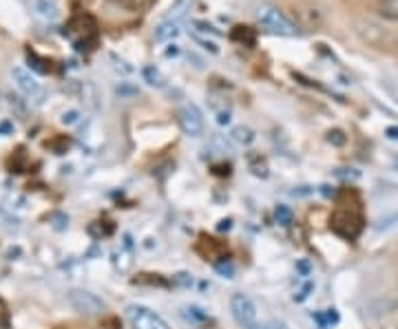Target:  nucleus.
Segmentation results:
<instances>
[{
  "label": "nucleus",
  "mask_w": 398,
  "mask_h": 329,
  "mask_svg": "<svg viewBox=\"0 0 398 329\" xmlns=\"http://www.w3.org/2000/svg\"><path fill=\"white\" fill-rule=\"evenodd\" d=\"M230 312H233V318L237 321L239 327L244 329H255L257 327V305L255 301L246 294H233L230 299Z\"/></svg>",
  "instance_id": "nucleus-4"
},
{
  "label": "nucleus",
  "mask_w": 398,
  "mask_h": 329,
  "mask_svg": "<svg viewBox=\"0 0 398 329\" xmlns=\"http://www.w3.org/2000/svg\"><path fill=\"white\" fill-rule=\"evenodd\" d=\"M195 27H199L202 31H213L215 34V27H211V25H206V23H195Z\"/></svg>",
  "instance_id": "nucleus-27"
},
{
  "label": "nucleus",
  "mask_w": 398,
  "mask_h": 329,
  "mask_svg": "<svg viewBox=\"0 0 398 329\" xmlns=\"http://www.w3.org/2000/svg\"><path fill=\"white\" fill-rule=\"evenodd\" d=\"M217 122H219V124H230V113H228V111H226V113H219V115H217Z\"/></svg>",
  "instance_id": "nucleus-26"
},
{
  "label": "nucleus",
  "mask_w": 398,
  "mask_h": 329,
  "mask_svg": "<svg viewBox=\"0 0 398 329\" xmlns=\"http://www.w3.org/2000/svg\"><path fill=\"white\" fill-rule=\"evenodd\" d=\"M177 34H180V27H177V23H169V20H164V23L155 29V40L166 42V40H173Z\"/></svg>",
  "instance_id": "nucleus-14"
},
{
  "label": "nucleus",
  "mask_w": 398,
  "mask_h": 329,
  "mask_svg": "<svg viewBox=\"0 0 398 329\" xmlns=\"http://www.w3.org/2000/svg\"><path fill=\"white\" fill-rule=\"evenodd\" d=\"M217 272L228 274V279H230V274H233V265H217Z\"/></svg>",
  "instance_id": "nucleus-24"
},
{
  "label": "nucleus",
  "mask_w": 398,
  "mask_h": 329,
  "mask_svg": "<svg viewBox=\"0 0 398 329\" xmlns=\"http://www.w3.org/2000/svg\"><path fill=\"white\" fill-rule=\"evenodd\" d=\"M12 76H14V80H16V87L23 91L29 100H34V102H43L45 100V89L40 87V82L31 76L29 71H25V69H14L12 71Z\"/></svg>",
  "instance_id": "nucleus-8"
},
{
  "label": "nucleus",
  "mask_w": 398,
  "mask_h": 329,
  "mask_svg": "<svg viewBox=\"0 0 398 329\" xmlns=\"http://www.w3.org/2000/svg\"><path fill=\"white\" fill-rule=\"evenodd\" d=\"M38 9L45 18H56V7L47 3V0H38Z\"/></svg>",
  "instance_id": "nucleus-21"
},
{
  "label": "nucleus",
  "mask_w": 398,
  "mask_h": 329,
  "mask_svg": "<svg viewBox=\"0 0 398 329\" xmlns=\"http://www.w3.org/2000/svg\"><path fill=\"white\" fill-rule=\"evenodd\" d=\"M233 140L242 146H248L255 142V131L248 129V126H235L233 129Z\"/></svg>",
  "instance_id": "nucleus-15"
},
{
  "label": "nucleus",
  "mask_w": 398,
  "mask_h": 329,
  "mask_svg": "<svg viewBox=\"0 0 398 329\" xmlns=\"http://www.w3.org/2000/svg\"><path fill=\"white\" fill-rule=\"evenodd\" d=\"M230 40L237 42V45H244L248 49H253L257 45V34L255 29L250 27H244V25H237L233 31H230Z\"/></svg>",
  "instance_id": "nucleus-9"
},
{
  "label": "nucleus",
  "mask_w": 398,
  "mask_h": 329,
  "mask_svg": "<svg viewBox=\"0 0 398 329\" xmlns=\"http://www.w3.org/2000/svg\"><path fill=\"white\" fill-rule=\"evenodd\" d=\"M69 305L78 314H85V316H98L107 310V303L87 290H71L69 292Z\"/></svg>",
  "instance_id": "nucleus-6"
},
{
  "label": "nucleus",
  "mask_w": 398,
  "mask_h": 329,
  "mask_svg": "<svg viewBox=\"0 0 398 329\" xmlns=\"http://www.w3.org/2000/svg\"><path fill=\"white\" fill-rule=\"evenodd\" d=\"M78 120H80V113H78V111H69V113L62 115V122H65V124H76Z\"/></svg>",
  "instance_id": "nucleus-23"
},
{
  "label": "nucleus",
  "mask_w": 398,
  "mask_h": 329,
  "mask_svg": "<svg viewBox=\"0 0 398 329\" xmlns=\"http://www.w3.org/2000/svg\"><path fill=\"white\" fill-rule=\"evenodd\" d=\"M312 290H314V283H312V281L303 283V288L295 294V301H297V303H303V301H306L308 296H310V292H312Z\"/></svg>",
  "instance_id": "nucleus-22"
},
{
  "label": "nucleus",
  "mask_w": 398,
  "mask_h": 329,
  "mask_svg": "<svg viewBox=\"0 0 398 329\" xmlns=\"http://www.w3.org/2000/svg\"><path fill=\"white\" fill-rule=\"evenodd\" d=\"M228 228H230V219L219 221V230H228Z\"/></svg>",
  "instance_id": "nucleus-28"
},
{
  "label": "nucleus",
  "mask_w": 398,
  "mask_h": 329,
  "mask_svg": "<svg viewBox=\"0 0 398 329\" xmlns=\"http://www.w3.org/2000/svg\"><path fill=\"white\" fill-rule=\"evenodd\" d=\"M109 3L120 9H127V12L138 14V12H146V9L153 5V0H109Z\"/></svg>",
  "instance_id": "nucleus-11"
},
{
  "label": "nucleus",
  "mask_w": 398,
  "mask_h": 329,
  "mask_svg": "<svg viewBox=\"0 0 398 329\" xmlns=\"http://www.w3.org/2000/svg\"><path fill=\"white\" fill-rule=\"evenodd\" d=\"M65 34L73 40L80 51H91L98 45V23L91 14H78L76 18H71V23L67 25Z\"/></svg>",
  "instance_id": "nucleus-2"
},
{
  "label": "nucleus",
  "mask_w": 398,
  "mask_h": 329,
  "mask_svg": "<svg viewBox=\"0 0 398 329\" xmlns=\"http://www.w3.org/2000/svg\"><path fill=\"white\" fill-rule=\"evenodd\" d=\"M180 316L186 318V321H188V323H193V325H202V323L208 321V314L202 312V310H199V307H195V305L180 307Z\"/></svg>",
  "instance_id": "nucleus-12"
},
{
  "label": "nucleus",
  "mask_w": 398,
  "mask_h": 329,
  "mask_svg": "<svg viewBox=\"0 0 398 329\" xmlns=\"http://www.w3.org/2000/svg\"><path fill=\"white\" fill-rule=\"evenodd\" d=\"M270 329H284V327H281V325H272Z\"/></svg>",
  "instance_id": "nucleus-29"
},
{
  "label": "nucleus",
  "mask_w": 398,
  "mask_h": 329,
  "mask_svg": "<svg viewBox=\"0 0 398 329\" xmlns=\"http://www.w3.org/2000/svg\"><path fill=\"white\" fill-rule=\"evenodd\" d=\"M142 76H144V80H146V82L151 84V87L162 89L164 84H166V80H164V76L160 73V69H155V67H144Z\"/></svg>",
  "instance_id": "nucleus-16"
},
{
  "label": "nucleus",
  "mask_w": 398,
  "mask_h": 329,
  "mask_svg": "<svg viewBox=\"0 0 398 329\" xmlns=\"http://www.w3.org/2000/svg\"><path fill=\"white\" fill-rule=\"evenodd\" d=\"M385 135L390 137V140H398V126H390V129L385 131Z\"/></svg>",
  "instance_id": "nucleus-25"
},
{
  "label": "nucleus",
  "mask_w": 398,
  "mask_h": 329,
  "mask_svg": "<svg viewBox=\"0 0 398 329\" xmlns=\"http://www.w3.org/2000/svg\"><path fill=\"white\" fill-rule=\"evenodd\" d=\"M186 9H188V0H175L169 9V14H166V20H169V23H177V20L186 14Z\"/></svg>",
  "instance_id": "nucleus-17"
},
{
  "label": "nucleus",
  "mask_w": 398,
  "mask_h": 329,
  "mask_svg": "<svg viewBox=\"0 0 398 329\" xmlns=\"http://www.w3.org/2000/svg\"><path fill=\"white\" fill-rule=\"evenodd\" d=\"M275 219H277V224H281V226H290L292 219H295V215H292V210L288 206H277Z\"/></svg>",
  "instance_id": "nucleus-18"
},
{
  "label": "nucleus",
  "mask_w": 398,
  "mask_h": 329,
  "mask_svg": "<svg viewBox=\"0 0 398 329\" xmlns=\"http://www.w3.org/2000/svg\"><path fill=\"white\" fill-rule=\"evenodd\" d=\"M255 18L261 29H266L268 34H275V36H297L299 29L292 20L277 9L275 5H259Z\"/></svg>",
  "instance_id": "nucleus-1"
},
{
  "label": "nucleus",
  "mask_w": 398,
  "mask_h": 329,
  "mask_svg": "<svg viewBox=\"0 0 398 329\" xmlns=\"http://www.w3.org/2000/svg\"><path fill=\"white\" fill-rule=\"evenodd\" d=\"M330 228H332L334 235H339L341 239L354 241L363 230V217L352 208H339V210L332 212Z\"/></svg>",
  "instance_id": "nucleus-3"
},
{
  "label": "nucleus",
  "mask_w": 398,
  "mask_h": 329,
  "mask_svg": "<svg viewBox=\"0 0 398 329\" xmlns=\"http://www.w3.org/2000/svg\"><path fill=\"white\" fill-rule=\"evenodd\" d=\"M197 248H208V250H204V252H199L206 261H215V259L219 257V254L224 252V246H222V243H217V239H213V237H206V235L199 237Z\"/></svg>",
  "instance_id": "nucleus-10"
},
{
  "label": "nucleus",
  "mask_w": 398,
  "mask_h": 329,
  "mask_svg": "<svg viewBox=\"0 0 398 329\" xmlns=\"http://www.w3.org/2000/svg\"><path fill=\"white\" fill-rule=\"evenodd\" d=\"M319 323L326 327V325H334V323H339V314L337 310H326V314L319 316Z\"/></svg>",
  "instance_id": "nucleus-20"
},
{
  "label": "nucleus",
  "mask_w": 398,
  "mask_h": 329,
  "mask_svg": "<svg viewBox=\"0 0 398 329\" xmlns=\"http://www.w3.org/2000/svg\"><path fill=\"white\" fill-rule=\"evenodd\" d=\"M328 142H330L332 146H345V142H348V135H345L341 129H332V131L328 133Z\"/></svg>",
  "instance_id": "nucleus-19"
},
{
  "label": "nucleus",
  "mask_w": 398,
  "mask_h": 329,
  "mask_svg": "<svg viewBox=\"0 0 398 329\" xmlns=\"http://www.w3.org/2000/svg\"><path fill=\"white\" fill-rule=\"evenodd\" d=\"M127 321L133 329H171L160 314H155L144 305H129Z\"/></svg>",
  "instance_id": "nucleus-5"
},
{
  "label": "nucleus",
  "mask_w": 398,
  "mask_h": 329,
  "mask_svg": "<svg viewBox=\"0 0 398 329\" xmlns=\"http://www.w3.org/2000/svg\"><path fill=\"white\" fill-rule=\"evenodd\" d=\"M177 124L188 137H199L204 133V118L195 104H184L177 109Z\"/></svg>",
  "instance_id": "nucleus-7"
},
{
  "label": "nucleus",
  "mask_w": 398,
  "mask_h": 329,
  "mask_svg": "<svg viewBox=\"0 0 398 329\" xmlns=\"http://www.w3.org/2000/svg\"><path fill=\"white\" fill-rule=\"evenodd\" d=\"M376 12L385 20H398V0H379Z\"/></svg>",
  "instance_id": "nucleus-13"
}]
</instances>
